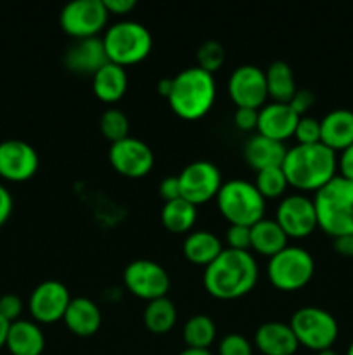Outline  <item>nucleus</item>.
<instances>
[{"label":"nucleus","mask_w":353,"mask_h":355,"mask_svg":"<svg viewBox=\"0 0 353 355\" xmlns=\"http://www.w3.org/2000/svg\"><path fill=\"white\" fill-rule=\"evenodd\" d=\"M346 355H353V342H352V345H350V349H348V352H346Z\"/></svg>","instance_id":"8fccbe9b"},{"label":"nucleus","mask_w":353,"mask_h":355,"mask_svg":"<svg viewBox=\"0 0 353 355\" xmlns=\"http://www.w3.org/2000/svg\"><path fill=\"white\" fill-rule=\"evenodd\" d=\"M172 80V94L166 101L176 116L196 121L210 113L217 99V83L213 75L192 66L182 69Z\"/></svg>","instance_id":"7ed1b4c3"},{"label":"nucleus","mask_w":353,"mask_h":355,"mask_svg":"<svg viewBox=\"0 0 353 355\" xmlns=\"http://www.w3.org/2000/svg\"><path fill=\"white\" fill-rule=\"evenodd\" d=\"M320 142L332 151H345L353 144V111L334 110L320 120Z\"/></svg>","instance_id":"4be33fe9"},{"label":"nucleus","mask_w":353,"mask_h":355,"mask_svg":"<svg viewBox=\"0 0 353 355\" xmlns=\"http://www.w3.org/2000/svg\"><path fill=\"white\" fill-rule=\"evenodd\" d=\"M23 314V300L17 295H3L0 297V315L6 319L9 324L19 321Z\"/></svg>","instance_id":"e433bc0d"},{"label":"nucleus","mask_w":353,"mask_h":355,"mask_svg":"<svg viewBox=\"0 0 353 355\" xmlns=\"http://www.w3.org/2000/svg\"><path fill=\"white\" fill-rule=\"evenodd\" d=\"M9 322L6 321V319L0 315V349L2 347H6V342H7V333H9Z\"/></svg>","instance_id":"49530a36"},{"label":"nucleus","mask_w":353,"mask_h":355,"mask_svg":"<svg viewBox=\"0 0 353 355\" xmlns=\"http://www.w3.org/2000/svg\"><path fill=\"white\" fill-rule=\"evenodd\" d=\"M109 162L120 175L141 179L154 166V153L144 141L128 135L123 141L111 144Z\"/></svg>","instance_id":"4468645a"},{"label":"nucleus","mask_w":353,"mask_h":355,"mask_svg":"<svg viewBox=\"0 0 353 355\" xmlns=\"http://www.w3.org/2000/svg\"><path fill=\"white\" fill-rule=\"evenodd\" d=\"M109 62L102 38L93 37L76 40L64 54L66 68L76 75L93 76L102 66Z\"/></svg>","instance_id":"f3484780"},{"label":"nucleus","mask_w":353,"mask_h":355,"mask_svg":"<svg viewBox=\"0 0 353 355\" xmlns=\"http://www.w3.org/2000/svg\"><path fill=\"white\" fill-rule=\"evenodd\" d=\"M179 355H211L210 350H201V349H185Z\"/></svg>","instance_id":"de8ad7c7"},{"label":"nucleus","mask_w":353,"mask_h":355,"mask_svg":"<svg viewBox=\"0 0 353 355\" xmlns=\"http://www.w3.org/2000/svg\"><path fill=\"white\" fill-rule=\"evenodd\" d=\"M62 321L75 336L89 338L99 331L102 314H100V309L97 307L96 302L90 300V298H71V304H69Z\"/></svg>","instance_id":"aec40b11"},{"label":"nucleus","mask_w":353,"mask_h":355,"mask_svg":"<svg viewBox=\"0 0 353 355\" xmlns=\"http://www.w3.org/2000/svg\"><path fill=\"white\" fill-rule=\"evenodd\" d=\"M99 128L104 139L109 141L111 144H114V142H120L128 137L130 123H128V118L123 111L116 110V107H111V110L104 111L102 116H100Z\"/></svg>","instance_id":"2f4dec72"},{"label":"nucleus","mask_w":353,"mask_h":355,"mask_svg":"<svg viewBox=\"0 0 353 355\" xmlns=\"http://www.w3.org/2000/svg\"><path fill=\"white\" fill-rule=\"evenodd\" d=\"M6 347L12 355H42L45 336L37 322L19 319L9 326Z\"/></svg>","instance_id":"5701e85b"},{"label":"nucleus","mask_w":353,"mask_h":355,"mask_svg":"<svg viewBox=\"0 0 353 355\" xmlns=\"http://www.w3.org/2000/svg\"><path fill=\"white\" fill-rule=\"evenodd\" d=\"M12 196H10L9 189L0 182V227L9 220L10 214H12Z\"/></svg>","instance_id":"37998d69"},{"label":"nucleus","mask_w":353,"mask_h":355,"mask_svg":"<svg viewBox=\"0 0 353 355\" xmlns=\"http://www.w3.org/2000/svg\"><path fill=\"white\" fill-rule=\"evenodd\" d=\"M317 224L331 238L353 234V182L336 175L315 193Z\"/></svg>","instance_id":"20e7f679"},{"label":"nucleus","mask_w":353,"mask_h":355,"mask_svg":"<svg viewBox=\"0 0 353 355\" xmlns=\"http://www.w3.org/2000/svg\"><path fill=\"white\" fill-rule=\"evenodd\" d=\"M204 288L217 300L246 297L258 283V263L249 252L224 248L204 269Z\"/></svg>","instance_id":"f257e3e1"},{"label":"nucleus","mask_w":353,"mask_h":355,"mask_svg":"<svg viewBox=\"0 0 353 355\" xmlns=\"http://www.w3.org/2000/svg\"><path fill=\"white\" fill-rule=\"evenodd\" d=\"M123 281L134 297L147 302L166 297L170 291L168 272L152 260L141 259L128 263L123 272Z\"/></svg>","instance_id":"9d476101"},{"label":"nucleus","mask_w":353,"mask_h":355,"mask_svg":"<svg viewBox=\"0 0 353 355\" xmlns=\"http://www.w3.org/2000/svg\"><path fill=\"white\" fill-rule=\"evenodd\" d=\"M315 104V94L308 89L296 90V94L293 96V99L289 101V106L298 116H307L308 111L311 110V106Z\"/></svg>","instance_id":"4c0bfd02"},{"label":"nucleus","mask_w":353,"mask_h":355,"mask_svg":"<svg viewBox=\"0 0 353 355\" xmlns=\"http://www.w3.org/2000/svg\"><path fill=\"white\" fill-rule=\"evenodd\" d=\"M225 239L230 250L248 252L251 248V231L244 225H230L225 232Z\"/></svg>","instance_id":"c9c22d12"},{"label":"nucleus","mask_w":353,"mask_h":355,"mask_svg":"<svg viewBox=\"0 0 353 355\" xmlns=\"http://www.w3.org/2000/svg\"><path fill=\"white\" fill-rule=\"evenodd\" d=\"M228 97L237 107L262 110L269 99L265 71L258 66L242 64L232 71L227 83Z\"/></svg>","instance_id":"f8f14e48"},{"label":"nucleus","mask_w":353,"mask_h":355,"mask_svg":"<svg viewBox=\"0 0 353 355\" xmlns=\"http://www.w3.org/2000/svg\"><path fill=\"white\" fill-rule=\"evenodd\" d=\"M109 62L132 66L144 61L152 51V37L144 24L137 21H120L107 28L102 38Z\"/></svg>","instance_id":"423d86ee"},{"label":"nucleus","mask_w":353,"mask_h":355,"mask_svg":"<svg viewBox=\"0 0 353 355\" xmlns=\"http://www.w3.org/2000/svg\"><path fill=\"white\" fill-rule=\"evenodd\" d=\"M172 85H173V80L172 78H161L158 82V94L165 99H168L170 94H172Z\"/></svg>","instance_id":"a18cd8bd"},{"label":"nucleus","mask_w":353,"mask_h":355,"mask_svg":"<svg viewBox=\"0 0 353 355\" xmlns=\"http://www.w3.org/2000/svg\"><path fill=\"white\" fill-rule=\"evenodd\" d=\"M255 347L263 355H294L300 343L289 324L272 321L256 329Z\"/></svg>","instance_id":"6ab92c4d"},{"label":"nucleus","mask_w":353,"mask_h":355,"mask_svg":"<svg viewBox=\"0 0 353 355\" xmlns=\"http://www.w3.org/2000/svg\"><path fill=\"white\" fill-rule=\"evenodd\" d=\"M249 231H251V250L260 255L272 259L287 246L289 238L272 218H262L253 227H249Z\"/></svg>","instance_id":"a878e982"},{"label":"nucleus","mask_w":353,"mask_h":355,"mask_svg":"<svg viewBox=\"0 0 353 355\" xmlns=\"http://www.w3.org/2000/svg\"><path fill=\"white\" fill-rule=\"evenodd\" d=\"M93 94L106 104H114L123 99L128 89V76L123 66L107 62L92 76Z\"/></svg>","instance_id":"b1692460"},{"label":"nucleus","mask_w":353,"mask_h":355,"mask_svg":"<svg viewBox=\"0 0 353 355\" xmlns=\"http://www.w3.org/2000/svg\"><path fill=\"white\" fill-rule=\"evenodd\" d=\"M275 222L282 227L287 238H308L318 227L314 200L303 194L286 196L277 208Z\"/></svg>","instance_id":"2eb2a0df"},{"label":"nucleus","mask_w":353,"mask_h":355,"mask_svg":"<svg viewBox=\"0 0 353 355\" xmlns=\"http://www.w3.org/2000/svg\"><path fill=\"white\" fill-rule=\"evenodd\" d=\"M109 12L102 0H75L62 7L59 24L62 31L76 40L93 38L106 28Z\"/></svg>","instance_id":"1a4fd4ad"},{"label":"nucleus","mask_w":353,"mask_h":355,"mask_svg":"<svg viewBox=\"0 0 353 355\" xmlns=\"http://www.w3.org/2000/svg\"><path fill=\"white\" fill-rule=\"evenodd\" d=\"M315 274L314 257L300 246H286L266 266L270 284L280 291H296L307 286Z\"/></svg>","instance_id":"0eeeda50"},{"label":"nucleus","mask_w":353,"mask_h":355,"mask_svg":"<svg viewBox=\"0 0 353 355\" xmlns=\"http://www.w3.org/2000/svg\"><path fill=\"white\" fill-rule=\"evenodd\" d=\"M217 205L220 214L230 225L253 227L256 222L265 218V200L255 184L242 179H232L224 182L218 191Z\"/></svg>","instance_id":"39448f33"},{"label":"nucleus","mask_w":353,"mask_h":355,"mask_svg":"<svg viewBox=\"0 0 353 355\" xmlns=\"http://www.w3.org/2000/svg\"><path fill=\"white\" fill-rule=\"evenodd\" d=\"M265 80L266 92H269V97H272L273 103L289 104L298 90L291 66L284 61H273L266 68Z\"/></svg>","instance_id":"bb28decb"},{"label":"nucleus","mask_w":353,"mask_h":355,"mask_svg":"<svg viewBox=\"0 0 353 355\" xmlns=\"http://www.w3.org/2000/svg\"><path fill=\"white\" fill-rule=\"evenodd\" d=\"M217 338V326L213 319L204 314L192 315L183 326V342L187 349L208 350Z\"/></svg>","instance_id":"c756f323"},{"label":"nucleus","mask_w":353,"mask_h":355,"mask_svg":"<svg viewBox=\"0 0 353 355\" xmlns=\"http://www.w3.org/2000/svg\"><path fill=\"white\" fill-rule=\"evenodd\" d=\"M69 304V290L61 281H44L31 291L28 309L37 324H54L64 319Z\"/></svg>","instance_id":"ddd939ff"},{"label":"nucleus","mask_w":353,"mask_h":355,"mask_svg":"<svg viewBox=\"0 0 353 355\" xmlns=\"http://www.w3.org/2000/svg\"><path fill=\"white\" fill-rule=\"evenodd\" d=\"M258 111L249 110V107H237L234 113V123L239 130L251 132L258 127Z\"/></svg>","instance_id":"58836bf2"},{"label":"nucleus","mask_w":353,"mask_h":355,"mask_svg":"<svg viewBox=\"0 0 353 355\" xmlns=\"http://www.w3.org/2000/svg\"><path fill=\"white\" fill-rule=\"evenodd\" d=\"M317 355H339V354L334 352L332 349H329V350H322V352H317Z\"/></svg>","instance_id":"09e8293b"},{"label":"nucleus","mask_w":353,"mask_h":355,"mask_svg":"<svg viewBox=\"0 0 353 355\" xmlns=\"http://www.w3.org/2000/svg\"><path fill=\"white\" fill-rule=\"evenodd\" d=\"M282 170L289 186L317 193L336 177L338 156L322 142L308 146L296 144L287 149Z\"/></svg>","instance_id":"f03ea898"},{"label":"nucleus","mask_w":353,"mask_h":355,"mask_svg":"<svg viewBox=\"0 0 353 355\" xmlns=\"http://www.w3.org/2000/svg\"><path fill=\"white\" fill-rule=\"evenodd\" d=\"M334 250L339 253V255L353 259V234L336 238L334 239Z\"/></svg>","instance_id":"c03bdc74"},{"label":"nucleus","mask_w":353,"mask_h":355,"mask_svg":"<svg viewBox=\"0 0 353 355\" xmlns=\"http://www.w3.org/2000/svg\"><path fill=\"white\" fill-rule=\"evenodd\" d=\"M286 146L284 142L272 141L269 137L255 134L244 144V159L255 172H262L265 168L282 166L286 158Z\"/></svg>","instance_id":"412c9836"},{"label":"nucleus","mask_w":353,"mask_h":355,"mask_svg":"<svg viewBox=\"0 0 353 355\" xmlns=\"http://www.w3.org/2000/svg\"><path fill=\"white\" fill-rule=\"evenodd\" d=\"M293 137L296 139L298 144H317L320 142V121L311 116H301L294 128Z\"/></svg>","instance_id":"72a5a7b5"},{"label":"nucleus","mask_w":353,"mask_h":355,"mask_svg":"<svg viewBox=\"0 0 353 355\" xmlns=\"http://www.w3.org/2000/svg\"><path fill=\"white\" fill-rule=\"evenodd\" d=\"M183 257L189 260L194 266H199L206 269L221 252L224 246L218 236H215L210 231H196L190 232L185 239H183L182 246Z\"/></svg>","instance_id":"393cba45"},{"label":"nucleus","mask_w":353,"mask_h":355,"mask_svg":"<svg viewBox=\"0 0 353 355\" xmlns=\"http://www.w3.org/2000/svg\"><path fill=\"white\" fill-rule=\"evenodd\" d=\"M338 168L343 179H348L353 182V144L348 146L345 151H341L338 158Z\"/></svg>","instance_id":"79ce46f5"},{"label":"nucleus","mask_w":353,"mask_h":355,"mask_svg":"<svg viewBox=\"0 0 353 355\" xmlns=\"http://www.w3.org/2000/svg\"><path fill=\"white\" fill-rule=\"evenodd\" d=\"M298 343L314 352L329 350L338 338V322L327 311L318 307H301L289 322Z\"/></svg>","instance_id":"6e6552de"},{"label":"nucleus","mask_w":353,"mask_h":355,"mask_svg":"<svg viewBox=\"0 0 353 355\" xmlns=\"http://www.w3.org/2000/svg\"><path fill=\"white\" fill-rule=\"evenodd\" d=\"M102 2L107 12L114 14V16H127L137 6L135 0H102Z\"/></svg>","instance_id":"a19ab883"},{"label":"nucleus","mask_w":353,"mask_h":355,"mask_svg":"<svg viewBox=\"0 0 353 355\" xmlns=\"http://www.w3.org/2000/svg\"><path fill=\"white\" fill-rule=\"evenodd\" d=\"M197 220V207L183 198L165 203L161 210V222L166 231L173 234H185Z\"/></svg>","instance_id":"cd10ccee"},{"label":"nucleus","mask_w":353,"mask_h":355,"mask_svg":"<svg viewBox=\"0 0 353 355\" xmlns=\"http://www.w3.org/2000/svg\"><path fill=\"white\" fill-rule=\"evenodd\" d=\"M40 158L35 148L21 139L0 142V177L9 182H26L38 172Z\"/></svg>","instance_id":"dca6fc26"},{"label":"nucleus","mask_w":353,"mask_h":355,"mask_svg":"<svg viewBox=\"0 0 353 355\" xmlns=\"http://www.w3.org/2000/svg\"><path fill=\"white\" fill-rule=\"evenodd\" d=\"M287 179L282 166H273V168H265L262 172H256L255 187L262 194L263 200H275L282 198L287 189Z\"/></svg>","instance_id":"7c9ffc66"},{"label":"nucleus","mask_w":353,"mask_h":355,"mask_svg":"<svg viewBox=\"0 0 353 355\" xmlns=\"http://www.w3.org/2000/svg\"><path fill=\"white\" fill-rule=\"evenodd\" d=\"M220 355H253V347L248 340L239 333H230L224 336L218 345Z\"/></svg>","instance_id":"f704fd0d"},{"label":"nucleus","mask_w":353,"mask_h":355,"mask_svg":"<svg viewBox=\"0 0 353 355\" xmlns=\"http://www.w3.org/2000/svg\"><path fill=\"white\" fill-rule=\"evenodd\" d=\"M144 326L154 335H166L173 329L176 322V307L168 297L147 302L144 309Z\"/></svg>","instance_id":"c85d7f7f"},{"label":"nucleus","mask_w":353,"mask_h":355,"mask_svg":"<svg viewBox=\"0 0 353 355\" xmlns=\"http://www.w3.org/2000/svg\"><path fill=\"white\" fill-rule=\"evenodd\" d=\"M159 196L165 200V203H168V201H173V200H179V198H182V194H180V182H179V175H170V177H165V179L159 182Z\"/></svg>","instance_id":"ea45409f"},{"label":"nucleus","mask_w":353,"mask_h":355,"mask_svg":"<svg viewBox=\"0 0 353 355\" xmlns=\"http://www.w3.org/2000/svg\"><path fill=\"white\" fill-rule=\"evenodd\" d=\"M180 194L194 207L204 205L218 196L221 189V173L211 162L189 163L179 175Z\"/></svg>","instance_id":"9b49d317"},{"label":"nucleus","mask_w":353,"mask_h":355,"mask_svg":"<svg viewBox=\"0 0 353 355\" xmlns=\"http://www.w3.org/2000/svg\"><path fill=\"white\" fill-rule=\"evenodd\" d=\"M298 120H300V116L291 110L289 104H266V106H263L258 111L256 134L272 139V141L284 142L286 139L294 135V128H296Z\"/></svg>","instance_id":"a211bd4d"},{"label":"nucleus","mask_w":353,"mask_h":355,"mask_svg":"<svg viewBox=\"0 0 353 355\" xmlns=\"http://www.w3.org/2000/svg\"><path fill=\"white\" fill-rule=\"evenodd\" d=\"M225 49L220 42L206 40L197 49V68L204 69L206 73L213 75L215 71L224 66Z\"/></svg>","instance_id":"473e14b6"}]
</instances>
